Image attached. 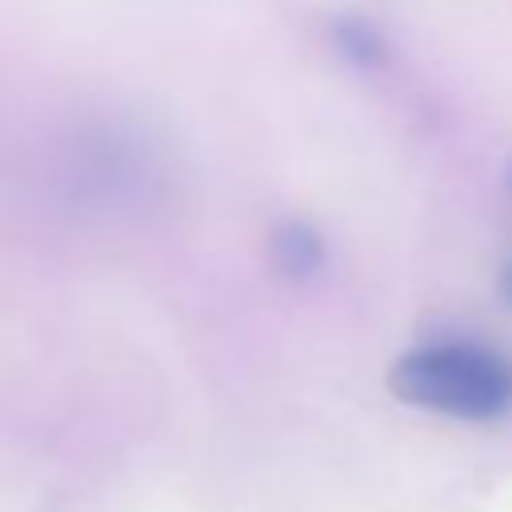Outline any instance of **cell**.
Returning a JSON list of instances; mask_svg holds the SVG:
<instances>
[{
  "mask_svg": "<svg viewBox=\"0 0 512 512\" xmlns=\"http://www.w3.org/2000/svg\"><path fill=\"white\" fill-rule=\"evenodd\" d=\"M392 392L404 404L488 424L512 412V360L472 340H428L392 364Z\"/></svg>",
  "mask_w": 512,
  "mask_h": 512,
  "instance_id": "1",
  "label": "cell"
},
{
  "mask_svg": "<svg viewBox=\"0 0 512 512\" xmlns=\"http://www.w3.org/2000/svg\"><path fill=\"white\" fill-rule=\"evenodd\" d=\"M272 244H276V252H280V268H284V272L304 276V272H312V268L320 264V240H316L308 228H300V224L280 228Z\"/></svg>",
  "mask_w": 512,
  "mask_h": 512,
  "instance_id": "2",
  "label": "cell"
},
{
  "mask_svg": "<svg viewBox=\"0 0 512 512\" xmlns=\"http://www.w3.org/2000/svg\"><path fill=\"white\" fill-rule=\"evenodd\" d=\"M500 288H504V300L512 304V260H508V268H504V280H500Z\"/></svg>",
  "mask_w": 512,
  "mask_h": 512,
  "instance_id": "3",
  "label": "cell"
}]
</instances>
